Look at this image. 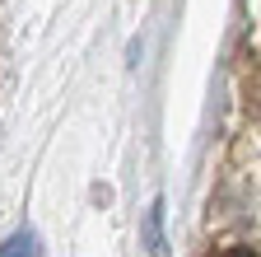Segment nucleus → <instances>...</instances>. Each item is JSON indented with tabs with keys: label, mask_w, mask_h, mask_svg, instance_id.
I'll use <instances>...</instances> for the list:
<instances>
[{
	"label": "nucleus",
	"mask_w": 261,
	"mask_h": 257,
	"mask_svg": "<svg viewBox=\"0 0 261 257\" xmlns=\"http://www.w3.org/2000/svg\"><path fill=\"white\" fill-rule=\"evenodd\" d=\"M224 257H256V248H228Z\"/></svg>",
	"instance_id": "3"
},
{
	"label": "nucleus",
	"mask_w": 261,
	"mask_h": 257,
	"mask_svg": "<svg viewBox=\"0 0 261 257\" xmlns=\"http://www.w3.org/2000/svg\"><path fill=\"white\" fill-rule=\"evenodd\" d=\"M0 257H42V239L33 229H19V234H10L0 243Z\"/></svg>",
	"instance_id": "2"
},
{
	"label": "nucleus",
	"mask_w": 261,
	"mask_h": 257,
	"mask_svg": "<svg viewBox=\"0 0 261 257\" xmlns=\"http://www.w3.org/2000/svg\"><path fill=\"white\" fill-rule=\"evenodd\" d=\"M140 239H145L149 257H168V239H163V197H159V201H149V211H145V229H140Z\"/></svg>",
	"instance_id": "1"
}]
</instances>
